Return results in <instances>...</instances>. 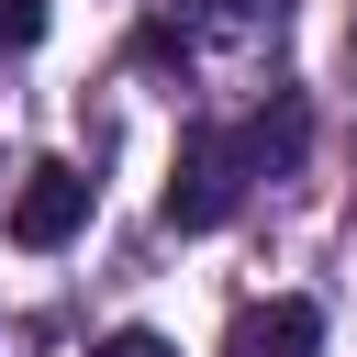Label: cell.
<instances>
[{
	"label": "cell",
	"mask_w": 357,
	"mask_h": 357,
	"mask_svg": "<svg viewBox=\"0 0 357 357\" xmlns=\"http://www.w3.org/2000/svg\"><path fill=\"white\" fill-rule=\"evenodd\" d=\"M78 223H89V167H67V156L22 167V190H11V245H67Z\"/></svg>",
	"instance_id": "obj_2"
},
{
	"label": "cell",
	"mask_w": 357,
	"mask_h": 357,
	"mask_svg": "<svg viewBox=\"0 0 357 357\" xmlns=\"http://www.w3.org/2000/svg\"><path fill=\"white\" fill-rule=\"evenodd\" d=\"M33 33H45V0H0V45H11V56H22V45H33Z\"/></svg>",
	"instance_id": "obj_5"
},
{
	"label": "cell",
	"mask_w": 357,
	"mask_h": 357,
	"mask_svg": "<svg viewBox=\"0 0 357 357\" xmlns=\"http://www.w3.org/2000/svg\"><path fill=\"white\" fill-rule=\"evenodd\" d=\"M312 346H324V312L312 301H268V312L234 324V357H312Z\"/></svg>",
	"instance_id": "obj_3"
},
{
	"label": "cell",
	"mask_w": 357,
	"mask_h": 357,
	"mask_svg": "<svg viewBox=\"0 0 357 357\" xmlns=\"http://www.w3.org/2000/svg\"><path fill=\"white\" fill-rule=\"evenodd\" d=\"M234 201H245V134L201 123V134L178 145V178H167V223H178V234H212V223H234Z\"/></svg>",
	"instance_id": "obj_1"
},
{
	"label": "cell",
	"mask_w": 357,
	"mask_h": 357,
	"mask_svg": "<svg viewBox=\"0 0 357 357\" xmlns=\"http://www.w3.org/2000/svg\"><path fill=\"white\" fill-rule=\"evenodd\" d=\"M89 357H178V346H167V335H145V324H123V335H100Z\"/></svg>",
	"instance_id": "obj_6"
},
{
	"label": "cell",
	"mask_w": 357,
	"mask_h": 357,
	"mask_svg": "<svg viewBox=\"0 0 357 357\" xmlns=\"http://www.w3.org/2000/svg\"><path fill=\"white\" fill-rule=\"evenodd\" d=\"M190 22L223 33V45H245V33H268V0H190Z\"/></svg>",
	"instance_id": "obj_4"
}]
</instances>
